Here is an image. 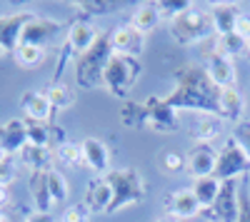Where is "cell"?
<instances>
[{
	"label": "cell",
	"mask_w": 250,
	"mask_h": 222,
	"mask_svg": "<svg viewBox=\"0 0 250 222\" xmlns=\"http://www.w3.org/2000/svg\"><path fill=\"white\" fill-rule=\"evenodd\" d=\"M20 105H23L25 115L33 120V123H48L50 115H53V105H50V100L45 92H38V90H30L25 92L23 97H20Z\"/></svg>",
	"instance_id": "13"
},
{
	"label": "cell",
	"mask_w": 250,
	"mask_h": 222,
	"mask_svg": "<svg viewBox=\"0 0 250 222\" xmlns=\"http://www.w3.org/2000/svg\"><path fill=\"white\" fill-rule=\"evenodd\" d=\"M85 205L90 207V212H110L113 207V187L105 177L95 180L90 185L88 195H85Z\"/></svg>",
	"instance_id": "19"
},
{
	"label": "cell",
	"mask_w": 250,
	"mask_h": 222,
	"mask_svg": "<svg viewBox=\"0 0 250 222\" xmlns=\"http://www.w3.org/2000/svg\"><path fill=\"white\" fill-rule=\"evenodd\" d=\"M20 163L30 167L33 172H48V170H53V152H50V148L25 145L20 150Z\"/></svg>",
	"instance_id": "20"
},
{
	"label": "cell",
	"mask_w": 250,
	"mask_h": 222,
	"mask_svg": "<svg viewBox=\"0 0 250 222\" xmlns=\"http://www.w3.org/2000/svg\"><path fill=\"white\" fill-rule=\"evenodd\" d=\"M238 10L230 3H215L210 8V20H213V30L220 35H230L235 33V20H238Z\"/></svg>",
	"instance_id": "21"
},
{
	"label": "cell",
	"mask_w": 250,
	"mask_h": 222,
	"mask_svg": "<svg viewBox=\"0 0 250 222\" xmlns=\"http://www.w3.org/2000/svg\"><path fill=\"white\" fill-rule=\"evenodd\" d=\"M28 145L50 148V130L43 123H30L28 125Z\"/></svg>",
	"instance_id": "31"
},
{
	"label": "cell",
	"mask_w": 250,
	"mask_h": 222,
	"mask_svg": "<svg viewBox=\"0 0 250 222\" xmlns=\"http://www.w3.org/2000/svg\"><path fill=\"white\" fill-rule=\"evenodd\" d=\"M155 222H180V220H175L173 215H163V217H158Z\"/></svg>",
	"instance_id": "41"
},
{
	"label": "cell",
	"mask_w": 250,
	"mask_h": 222,
	"mask_svg": "<svg viewBox=\"0 0 250 222\" xmlns=\"http://www.w3.org/2000/svg\"><path fill=\"white\" fill-rule=\"evenodd\" d=\"M160 20H163V18H160V13H158L155 3H140V5L135 8L133 18H130V25H133L138 33L148 35V33H153V30L158 28Z\"/></svg>",
	"instance_id": "22"
},
{
	"label": "cell",
	"mask_w": 250,
	"mask_h": 222,
	"mask_svg": "<svg viewBox=\"0 0 250 222\" xmlns=\"http://www.w3.org/2000/svg\"><path fill=\"white\" fill-rule=\"evenodd\" d=\"M248 55H250V43H248Z\"/></svg>",
	"instance_id": "43"
},
{
	"label": "cell",
	"mask_w": 250,
	"mask_h": 222,
	"mask_svg": "<svg viewBox=\"0 0 250 222\" xmlns=\"http://www.w3.org/2000/svg\"><path fill=\"white\" fill-rule=\"evenodd\" d=\"M193 195H195V200L200 203V207L203 210H210L215 203H218V197H220V192H223V183L215 177V175H210V177H200V180H193Z\"/></svg>",
	"instance_id": "18"
},
{
	"label": "cell",
	"mask_w": 250,
	"mask_h": 222,
	"mask_svg": "<svg viewBox=\"0 0 250 222\" xmlns=\"http://www.w3.org/2000/svg\"><path fill=\"white\" fill-rule=\"evenodd\" d=\"M218 112L225 117V120H240L243 112H245V100L240 95V90L233 85V88H223L218 90Z\"/></svg>",
	"instance_id": "17"
},
{
	"label": "cell",
	"mask_w": 250,
	"mask_h": 222,
	"mask_svg": "<svg viewBox=\"0 0 250 222\" xmlns=\"http://www.w3.org/2000/svg\"><path fill=\"white\" fill-rule=\"evenodd\" d=\"M145 112H148V128H153L158 132L178 130V112H175V108H170L165 103V100L150 97L148 103H145Z\"/></svg>",
	"instance_id": "9"
},
{
	"label": "cell",
	"mask_w": 250,
	"mask_h": 222,
	"mask_svg": "<svg viewBox=\"0 0 250 222\" xmlns=\"http://www.w3.org/2000/svg\"><path fill=\"white\" fill-rule=\"evenodd\" d=\"M235 33L245 40V43H250V15L240 13L238 20H235Z\"/></svg>",
	"instance_id": "35"
},
{
	"label": "cell",
	"mask_w": 250,
	"mask_h": 222,
	"mask_svg": "<svg viewBox=\"0 0 250 222\" xmlns=\"http://www.w3.org/2000/svg\"><path fill=\"white\" fill-rule=\"evenodd\" d=\"M170 108H188V110H215L218 108V88L208 80L200 70H185V77L178 83L173 97L165 100Z\"/></svg>",
	"instance_id": "1"
},
{
	"label": "cell",
	"mask_w": 250,
	"mask_h": 222,
	"mask_svg": "<svg viewBox=\"0 0 250 222\" xmlns=\"http://www.w3.org/2000/svg\"><path fill=\"white\" fill-rule=\"evenodd\" d=\"M0 53H3V48H0Z\"/></svg>",
	"instance_id": "44"
},
{
	"label": "cell",
	"mask_w": 250,
	"mask_h": 222,
	"mask_svg": "<svg viewBox=\"0 0 250 222\" xmlns=\"http://www.w3.org/2000/svg\"><path fill=\"white\" fill-rule=\"evenodd\" d=\"M18 177V167H15V163L10 157H5L3 163H0V187H10L13 185V180Z\"/></svg>",
	"instance_id": "34"
},
{
	"label": "cell",
	"mask_w": 250,
	"mask_h": 222,
	"mask_svg": "<svg viewBox=\"0 0 250 222\" xmlns=\"http://www.w3.org/2000/svg\"><path fill=\"white\" fill-rule=\"evenodd\" d=\"M155 8H158V13H160V18H165V20H173L175 18H180L183 13H188L193 8V3H188V0H160V3H155Z\"/></svg>",
	"instance_id": "29"
},
{
	"label": "cell",
	"mask_w": 250,
	"mask_h": 222,
	"mask_svg": "<svg viewBox=\"0 0 250 222\" xmlns=\"http://www.w3.org/2000/svg\"><path fill=\"white\" fill-rule=\"evenodd\" d=\"M83 148V163H85L93 172L105 177L110 172V152H108V145L98 137H85L80 143Z\"/></svg>",
	"instance_id": "11"
},
{
	"label": "cell",
	"mask_w": 250,
	"mask_h": 222,
	"mask_svg": "<svg viewBox=\"0 0 250 222\" xmlns=\"http://www.w3.org/2000/svg\"><path fill=\"white\" fill-rule=\"evenodd\" d=\"M185 165H188V172L193 175V180L210 177V175H215V167H218V152L210 145H198L188 155Z\"/></svg>",
	"instance_id": "12"
},
{
	"label": "cell",
	"mask_w": 250,
	"mask_h": 222,
	"mask_svg": "<svg viewBox=\"0 0 250 222\" xmlns=\"http://www.w3.org/2000/svg\"><path fill=\"white\" fill-rule=\"evenodd\" d=\"M55 155H58L60 163H65L68 167L85 165V163H83V148H80V143H68V140H65V143H60V145H58Z\"/></svg>",
	"instance_id": "27"
},
{
	"label": "cell",
	"mask_w": 250,
	"mask_h": 222,
	"mask_svg": "<svg viewBox=\"0 0 250 222\" xmlns=\"http://www.w3.org/2000/svg\"><path fill=\"white\" fill-rule=\"evenodd\" d=\"M173 35L178 43H200L208 35L213 33V20H210V13L205 10H198V8H190L188 13H183L180 18H175L173 23Z\"/></svg>",
	"instance_id": "5"
},
{
	"label": "cell",
	"mask_w": 250,
	"mask_h": 222,
	"mask_svg": "<svg viewBox=\"0 0 250 222\" xmlns=\"http://www.w3.org/2000/svg\"><path fill=\"white\" fill-rule=\"evenodd\" d=\"M250 167V160L243 152V148L238 145V140L230 137L228 145L218 152V167H215V177L220 183H233V180L243 172H248Z\"/></svg>",
	"instance_id": "6"
},
{
	"label": "cell",
	"mask_w": 250,
	"mask_h": 222,
	"mask_svg": "<svg viewBox=\"0 0 250 222\" xmlns=\"http://www.w3.org/2000/svg\"><path fill=\"white\" fill-rule=\"evenodd\" d=\"M105 180L113 187V207H110V212H118V210L128 207V205H135L138 200L145 195V180L133 167H128V170H110L105 175Z\"/></svg>",
	"instance_id": "3"
},
{
	"label": "cell",
	"mask_w": 250,
	"mask_h": 222,
	"mask_svg": "<svg viewBox=\"0 0 250 222\" xmlns=\"http://www.w3.org/2000/svg\"><path fill=\"white\" fill-rule=\"evenodd\" d=\"M80 10H90V13H103V10H113L110 3H75Z\"/></svg>",
	"instance_id": "36"
},
{
	"label": "cell",
	"mask_w": 250,
	"mask_h": 222,
	"mask_svg": "<svg viewBox=\"0 0 250 222\" xmlns=\"http://www.w3.org/2000/svg\"><path fill=\"white\" fill-rule=\"evenodd\" d=\"M138 75H140L138 57H125V55H115L113 53L110 60H108V65H105V73H103V85L108 88L110 95L125 97L133 90Z\"/></svg>",
	"instance_id": "2"
},
{
	"label": "cell",
	"mask_w": 250,
	"mask_h": 222,
	"mask_svg": "<svg viewBox=\"0 0 250 222\" xmlns=\"http://www.w3.org/2000/svg\"><path fill=\"white\" fill-rule=\"evenodd\" d=\"M215 50L233 60L235 55H243V53L248 50V43H245L238 33H230V35H220V37H218V48H215Z\"/></svg>",
	"instance_id": "26"
},
{
	"label": "cell",
	"mask_w": 250,
	"mask_h": 222,
	"mask_svg": "<svg viewBox=\"0 0 250 222\" xmlns=\"http://www.w3.org/2000/svg\"><path fill=\"white\" fill-rule=\"evenodd\" d=\"M110 48L115 55H125V57H138L145 48V35L138 33L133 25H118L110 33Z\"/></svg>",
	"instance_id": "7"
},
{
	"label": "cell",
	"mask_w": 250,
	"mask_h": 222,
	"mask_svg": "<svg viewBox=\"0 0 250 222\" xmlns=\"http://www.w3.org/2000/svg\"><path fill=\"white\" fill-rule=\"evenodd\" d=\"M0 222H13V217H10L8 210H0Z\"/></svg>",
	"instance_id": "40"
},
{
	"label": "cell",
	"mask_w": 250,
	"mask_h": 222,
	"mask_svg": "<svg viewBox=\"0 0 250 222\" xmlns=\"http://www.w3.org/2000/svg\"><path fill=\"white\" fill-rule=\"evenodd\" d=\"M8 197H10V195H8V190H5V187H0V210H3V205L8 203Z\"/></svg>",
	"instance_id": "39"
},
{
	"label": "cell",
	"mask_w": 250,
	"mask_h": 222,
	"mask_svg": "<svg viewBox=\"0 0 250 222\" xmlns=\"http://www.w3.org/2000/svg\"><path fill=\"white\" fill-rule=\"evenodd\" d=\"M218 132H220V130H218V123H215V120H213L210 115L200 117L198 123L193 125V137L198 140L200 145H208V143H210V140H213Z\"/></svg>",
	"instance_id": "28"
},
{
	"label": "cell",
	"mask_w": 250,
	"mask_h": 222,
	"mask_svg": "<svg viewBox=\"0 0 250 222\" xmlns=\"http://www.w3.org/2000/svg\"><path fill=\"white\" fill-rule=\"evenodd\" d=\"M235 140H238V145L243 148V152H245V155H248V160H250V130H248L245 135H243V132H238V135H235Z\"/></svg>",
	"instance_id": "38"
},
{
	"label": "cell",
	"mask_w": 250,
	"mask_h": 222,
	"mask_svg": "<svg viewBox=\"0 0 250 222\" xmlns=\"http://www.w3.org/2000/svg\"><path fill=\"white\" fill-rule=\"evenodd\" d=\"M168 207H170V215L175 220H190V217L200 215V210H203L193 195V190H175L168 197Z\"/></svg>",
	"instance_id": "15"
},
{
	"label": "cell",
	"mask_w": 250,
	"mask_h": 222,
	"mask_svg": "<svg viewBox=\"0 0 250 222\" xmlns=\"http://www.w3.org/2000/svg\"><path fill=\"white\" fill-rule=\"evenodd\" d=\"M33 15L23 13V15H8V18H0V48L3 50H15L23 40L25 28L33 23Z\"/></svg>",
	"instance_id": "10"
},
{
	"label": "cell",
	"mask_w": 250,
	"mask_h": 222,
	"mask_svg": "<svg viewBox=\"0 0 250 222\" xmlns=\"http://www.w3.org/2000/svg\"><path fill=\"white\" fill-rule=\"evenodd\" d=\"M45 95H48V100H50L53 110H65V108H70V105L75 103V95H73V90H70L65 83H53V85L45 90Z\"/></svg>",
	"instance_id": "25"
},
{
	"label": "cell",
	"mask_w": 250,
	"mask_h": 222,
	"mask_svg": "<svg viewBox=\"0 0 250 222\" xmlns=\"http://www.w3.org/2000/svg\"><path fill=\"white\" fill-rule=\"evenodd\" d=\"M120 120L128 128H143V125H148V112H145V105H125L120 110Z\"/></svg>",
	"instance_id": "30"
},
{
	"label": "cell",
	"mask_w": 250,
	"mask_h": 222,
	"mask_svg": "<svg viewBox=\"0 0 250 222\" xmlns=\"http://www.w3.org/2000/svg\"><path fill=\"white\" fill-rule=\"evenodd\" d=\"M160 167H163V172H170V175L180 172L185 167V157L180 152H175V150H168V152L160 155Z\"/></svg>",
	"instance_id": "32"
},
{
	"label": "cell",
	"mask_w": 250,
	"mask_h": 222,
	"mask_svg": "<svg viewBox=\"0 0 250 222\" xmlns=\"http://www.w3.org/2000/svg\"><path fill=\"white\" fill-rule=\"evenodd\" d=\"M205 75L218 90L235 85V65H233V60L228 55H223V53H218V50H213L210 55H208Z\"/></svg>",
	"instance_id": "8"
},
{
	"label": "cell",
	"mask_w": 250,
	"mask_h": 222,
	"mask_svg": "<svg viewBox=\"0 0 250 222\" xmlns=\"http://www.w3.org/2000/svg\"><path fill=\"white\" fill-rule=\"evenodd\" d=\"M15 60L20 68H38L45 60V48L35 43H20L15 48Z\"/></svg>",
	"instance_id": "23"
},
{
	"label": "cell",
	"mask_w": 250,
	"mask_h": 222,
	"mask_svg": "<svg viewBox=\"0 0 250 222\" xmlns=\"http://www.w3.org/2000/svg\"><path fill=\"white\" fill-rule=\"evenodd\" d=\"M98 43V30L90 23H73L70 33H68V45L73 53L78 55H85L88 50H93V45Z\"/></svg>",
	"instance_id": "16"
},
{
	"label": "cell",
	"mask_w": 250,
	"mask_h": 222,
	"mask_svg": "<svg viewBox=\"0 0 250 222\" xmlns=\"http://www.w3.org/2000/svg\"><path fill=\"white\" fill-rule=\"evenodd\" d=\"M60 222H90V207H88L85 203L70 205V207H65Z\"/></svg>",
	"instance_id": "33"
},
{
	"label": "cell",
	"mask_w": 250,
	"mask_h": 222,
	"mask_svg": "<svg viewBox=\"0 0 250 222\" xmlns=\"http://www.w3.org/2000/svg\"><path fill=\"white\" fill-rule=\"evenodd\" d=\"M113 55L110 40H100V43L93 45V50H88L85 55H80L78 63V83L85 88H98L103 85V73H105V65Z\"/></svg>",
	"instance_id": "4"
},
{
	"label": "cell",
	"mask_w": 250,
	"mask_h": 222,
	"mask_svg": "<svg viewBox=\"0 0 250 222\" xmlns=\"http://www.w3.org/2000/svg\"><path fill=\"white\" fill-rule=\"evenodd\" d=\"M25 222H55V220H53L50 212H38V210H35V212H30V215L25 217Z\"/></svg>",
	"instance_id": "37"
},
{
	"label": "cell",
	"mask_w": 250,
	"mask_h": 222,
	"mask_svg": "<svg viewBox=\"0 0 250 222\" xmlns=\"http://www.w3.org/2000/svg\"><path fill=\"white\" fill-rule=\"evenodd\" d=\"M45 185H48V192H50V200H53V205H60V203H65L68 200V180L62 177L55 167L45 172Z\"/></svg>",
	"instance_id": "24"
},
{
	"label": "cell",
	"mask_w": 250,
	"mask_h": 222,
	"mask_svg": "<svg viewBox=\"0 0 250 222\" xmlns=\"http://www.w3.org/2000/svg\"><path fill=\"white\" fill-rule=\"evenodd\" d=\"M0 145L8 155L13 152H20L25 145H28V123L23 120H10L8 125L0 128Z\"/></svg>",
	"instance_id": "14"
},
{
	"label": "cell",
	"mask_w": 250,
	"mask_h": 222,
	"mask_svg": "<svg viewBox=\"0 0 250 222\" xmlns=\"http://www.w3.org/2000/svg\"><path fill=\"white\" fill-rule=\"evenodd\" d=\"M5 157H10V155H8V152L3 150V145H0V163H3V160H5Z\"/></svg>",
	"instance_id": "42"
}]
</instances>
